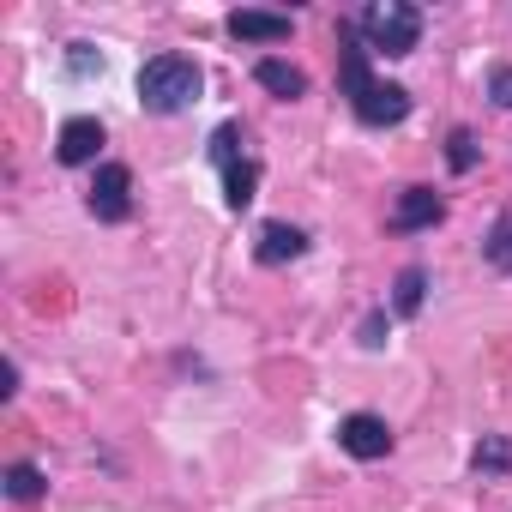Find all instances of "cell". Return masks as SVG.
<instances>
[{"mask_svg": "<svg viewBox=\"0 0 512 512\" xmlns=\"http://www.w3.org/2000/svg\"><path fill=\"white\" fill-rule=\"evenodd\" d=\"M199 91H205V73L187 55H157V61L139 67V103H145V115H181V109L199 103Z\"/></svg>", "mask_w": 512, "mask_h": 512, "instance_id": "cell-1", "label": "cell"}, {"mask_svg": "<svg viewBox=\"0 0 512 512\" xmlns=\"http://www.w3.org/2000/svg\"><path fill=\"white\" fill-rule=\"evenodd\" d=\"M356 31H362L368 49H380V55H416V43H422V13L404 7V0H374V7H362Z\"/></svg>", "mask_w": 512, "mask_h": 512, "instance_id": "cell-2", "label": "cell"}, {"mask_svg": "<svg viewBox=\"0 0 512 512\" xmlns=\"http://www.w3.org/2000/svg\"><path fill=\"white\" fill-rule=\"evenodd\" d=\"M85 205H91L97 223H121L133 211V169L127 163H103L97 181H91V193H85Z\"/></svg>", "mask_w": 512, "mask_h": 512, "instance_id": "cell-3", "label": "cell"}, {"mask_svg": "<svg viewBox=\"0 0 512 512\" xmlns=\"http://www.w3.org/2000/svg\"><path fill=\"white\" fill-rule=\"evenodd\" d=\"M338 446H344L350 458L374 464V458H386V452H392V428H386L380 416L356 410V416H344V422H338Z\"/></svg>", "mask_w": 512, "mask_h": 512, "instance_id": "cell-4", "label": "cell"}, {"mask_svg": "<svg viewBox=\"0 0 512 512\" xmlns=\"http://www.w3.org/2000/svg\"><path fill=\"white\" fill-rule=\"evenodd\" d=\"M404 115H410V91H404V85L374 79V85L356 97V121H362V127H398Z\"/></svg>", "mask_w": 512, "mask_h": 512, "instance_id": "cell-5", "label": "cell"}, {"mask_svg": "<svg viewBox=\"0 0 512 512\" xmlns=\"http://www.w3.org/2000/svg\"><path fill=\"white\" fill-rule=\"evenodd\" d=\"M440 217H446V205H440L434 187H404L398 205H392V229H398V235H410V229H434Z\"/></svg>", "mask_w": 512, "mask_h": 512, "instance_id": "cell-6", "label": "cell"}, {"mask_svg": "<svg viewBox=\"0 0 512 512\" xmlns=\"http://www.w3.org/2000/svg\"><path fill=\"white\" fill-rule=\"evenodd\" d=\"M338 85H344L350 103L374 85V73H368V49L356 43V25H338Z\"/></svg>", "mask_w": 512, "mask_h": 512, "instance_id": "cell-7", "label": "cell"}, {"mask_svg": "<svg viewBox=\"0 0 512 512\" xmlns=\"http://www.w3.org/2000/svg\"><path fill=\"white\" fill-rule=\"evenodd\" d=\"M97 145H103V121H97V115H73V121L61 127V139H55V157H61L67 169H79V163L97 157Z\"/></svg>", "mask_w": 512, "mask_h": 512, "instance_id": "cell-8", "label": "cell"}, {"mask_svg": "<svg viewBox=\"0 0 512 512\" xmlns=\"http://www.w3.org/2000/svg\"><path fill=\"white\" fill-rule=\"evenodd\" d=\"M290 31H296L290 13H260V7L229 13V37H241V43H284Z\"/></svg>", "mask_w": 512, "mask_h": 512, "instance_id": "cell-9", "label": "cell"}, {"mask_svg": "<svg viewBox=\"0 0 512 512\" xmlns=\"http://www.w3.org/2000/svg\"><path fill=\"white\" fill-rule=\"evenodd\" d=\"M302 247H308V235L296 223H266L253 253H260V266H290V260H302Z\"/></svg>", "mask_w": 512, "mask_h": 512, "instance_id": "cell-10", "label": "cell"}, {"mask_svg": "<svg viewBox=\"0 0 512 512\" xmlns=\"http://www.w3.org/2000/svg\"><path fill=\"white\" fill-rule=\"evenodd\" d=\"M253 79H260L272 97H284V103L308 97V73H302V67H290V61H278V55H266L260 67H253Z\"/></svg>", "mask_w": 512, "mask_h": 512, "instance_id": "cell-11", "label": "cell"}, {"mask_svg": "<svg viewBox=\"0 0 512 512\" xmlns=\"http://www.w3.org/2000/svg\"><path fill=\"white\" fill-rule=\"evenodd\" d=\"M253 193H260V163H253V157H235V163L223 169V205H229V211H247Z\"/></svg>", "mask_w": 512, "mask_h": 512, "instance_id": "cell-12", "label": "cell"}, {"mask_svg": "<svg viewBox=\"0 0 512 512\" xmlns=\"http://www.w3.org/2000/svg\"><path fill=\"white\" fill-rule=\"evenodd\" d=\"M422 296H428V272L422 266H404L398 272V284H392V314H422Z\"/></svg>", "mask_w": 512, "mask_h": 512, "instance_id": "cell-13", "label": "cell"}, {"mask_svg": "<svg viewBox=\"0 0 512 512\" xmlns=\"http://www.w3.org/2000/svg\"><path fill=\"white\" fill-rule=\"evenodd\" d=\"M43 488H49V476L37 464H13L7 470V500H43Z\"/></svg>", "mask_w": 512, "mask_h": 512, "instance_id": "cell-14", "label": "cell"}, {"mask_svg": "<svg viewBox=\"0 0 512 512\" xmlns=\"http://www.w3.org/2000/svg\"><path fill=\"white\" fill-rule=\"evenodd\" d=\"M446 163H452V169H458V175H464V169H476V139H470V133H464V127H458V133H452V139H446Z\"/></svg>", "mask_w": 512, "mask_h": 512, "instance_id": "cell-15", "label": "cell"}, {"mask_svg": "<svg viewBox=\"0 0 512 512\" xmlns=\"http://www.w3.org/2000/svg\"><path fill=\"white\" fill-rule=\"evenodd\" d=\"M512 464V440H482L476 446V470H506Z\"/></svg>", "mask_w": 512, "mask_h": 512, "instance_id": "cell-16", "label": "cell"}, {"mask_svg": "<svg viewBox=\"0 0 512 512\" xmlns=\"http://www.w3.org/2000/svg\"><path fill=\"white\" fill-rule=\"evenodd\" d=\"M488 260H494V266H512V217L494 223V235H488Z\"/></svg>", "mask_w": 512, "mask_h": 512, "instance_id": "cell-17", "label": "cell"}, {"mask_svg": "<svg viewBox=\"0 0 512 512\" xmlns=\"http://www.w3.org/2000/svg\"><path fill=\"white\" fill-rule=\"evenodd\" d=\"M488 97H494L500 109H512V67H494V73H488Z\"/></svg>", "mask_w": 512, "mask_h": 512, "instance_id": "cell-18", "label": "cell"}, {"mask_svg": "<svg viewBox=\"0 0 512 512\" xmlns=\"http://www.w3.org/2000/svg\"><path fill=\"white\" fill-rule=\"evenodd\" d=\"M362 344H368V350L386 344V314H368V320H362Z\"/></svg>", "mask_w": 512, "mask_h": 512, "instance_id": "cell-19", "label": "cell"}, {"mask_svg": "<svg viewBox=\"0 0 512 512\" xmlns=\"http://www.w3.org/2000/svg\"><path fill=\"white\" fill-rule=\"evenodd\" d=\"M103 73V55H91V43H73V73Z\"/></svg>", "mask_w": 512, "mask_h": 512, "instance_id": "cell-20", "label": "cell"}]
</instances>
